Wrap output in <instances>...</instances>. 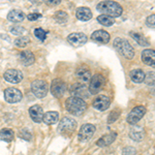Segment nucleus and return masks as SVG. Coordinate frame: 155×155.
Masks as SVG:
<instances>
[{
  "label": "nucleus",
  "mask_w": 155,
  "mask_h": 155,
  "mask_svg": "<svg viewBox=\"0 0 155 155\" xmlns=\"http://www.w3.org/2000/svg\"><path fill=\"white\" fill-rule=\"evenodd\" d=\"M34 35H35L37 38L41 39V41H44L45 39H46L47 32L42 28H36V29H34Z\"/></svg>",
  "instance_id": "obj_32"
},
{
  "label": "nucleus",
  "mask_w": 155,
  "mask_h": 155,
  "mask_svg": "<svg viewBox=\"0 0 155 155\" xmlns=\"http://www.w3.org/2000/svg\"><path fill=\"white\" fill-rule=\"evenodd\" d=\"M129 77L134 83H143L145 80V72L142 69H134L129 72Z\"/></svg>",
  "instance_id": "obj_25"
},
{
  "label": "nucleus",
  "mask_w": 155,
  "mask_h": 155,
  "mask_svg": "<svg viewBox=\"0 0 155 155\" xmlns=\"http://www.w3.org/2000/svg\"><path fill=\"white\" fill-rule=\"evenodd\" d=\"M76 16L80 21H89L92 18V12L88 7H79L76 12Z\"/></svg>",
  "instance_id": "obj_22"
},
{
  "label": "nucleus",
  "mask_w": 155,
  "mask_h": 155,
  "mask_svg": "<svg viewBox=\"0 0 155 155\" xmlns=\"http://www.w3.org/2000/svg\"><path fill=\"white\" fill-rule=\"evenodd\" d=\"M11 32L12 34H16V35H21V34L26 33V29L22 26H14L11 29Z\"/></svg>",
  "instance_id": "obj_33"
},
{
  "label": "nucleus",
  "mask_w": 155,
  "mask_h": 155,
  "mask_svg": "<svg viewBox=\"0 0 155 155\" xmlns=\"http://www.w3.org/2000/svg\"><path fill=\"white\" fill-rule=\"evenodd\" d=\"M19 59H20V61H21V63L26 66L31 65V64H33L34 61H35V57H34L33 53L30 51L21 52L19 55Z\"/></svg>",
  "instance_id": "obj_16"
},
{
  "label": "nucleus",
  "mask_w": 155,
  "mask_h": 155,
  "mask_svg": "<svg viewBox=\"0 0 155 155\" xmlns=\"http://www.w3.org/2000/svg\"><path fill=\"white\" fill-rule=\"evenodd\" d=\"M66 92V84L64 83L62 80L60 79H55L52 82L51 85V93L53 94L55 97L60 98L63 96V94Z\"/></svg>",
  "instance_id": "obj_10"
},
{
  "label": "nucleus",
  "mask_w": 155,
  "mask_h": 155,
  "mask_svg": "<svg viewBox=\"0 0 155 155\" xmlns=\"http://www.w3.org/2000/svg\"><path fill=\"white\" fill-rule=\"evenodd\" d=\"M31 90L36 97L44 98L48 93V84L42 80H36L31 84Z\"/></svg>",
  "instance_id": "obj_6"
},
{
  "label": "nucleus",
  "mask_w": 155,
  "mask_h": 155,
  "mask_svg": "<svg viewBox=\"0 0 155 155\" xmlns=\"http://www.w3.org/2000/svg\"><path fill=\"white\" fill-rule=\"evenodd\" d=\"M110 34L106 30H96L91 34V39L98 44H107L110 41Z\"/></svg>",
  "instance_id": "obj_14"
},
{
  "label": "nucleus",
  "mask_w": 155,
  "mask_h": 155,
  "mask_svg": "<svg viewBox=\"0 0 155 155\" xmlns=\"http://www.w3.org/2000/svg\"><path fill=\"white\" fill-rule=\"evenodd\" d=\"M142 60L145 64L150 66H154L155 64V53L153 50L147 49L144 50L143 53H142Z\"/></svg>",
  "instance_id": "obj_19"
},
{
  "label": "nucleus",
  "mask_w": 155,
  "mask_h": 155,
  "mask_svg": "<svg viewBox=\"0 0 155 155\" xmlns=\"http://www.w3.org/2000/svg\"><path fill=\"white\" fill-rule=\"evenodd\" d=\"M58 119H59L58 112H54V111L47 112L46 114H44V117H42V121H44V123H46L47 125L55 124L58 121Z\"/></svg>",
  "instance_id": "obj_24"
},
{
  "label": "nucleus",
  "mask_w": 155,
  "mask_h": 155,
  "mask_svg": "<svg viewBox=\"0 0 155 155\" xmlns=\"http://www.w3.org/2000/svg\"><path fill=\"white\" fill-rule=\"evenodd\" d=\"M136 154H137V149L134 147L128 146L122 150V155H136Z\"/></svg>",
  "instance_id": "obj_35"
},
{
  "label": "nucleus",
  "mask_w": 155,
  "mask_h": 155,
  "mask_svg": "<svg viewBox=\"0 0 155 155\" xmlns=\"http://www.w3.org/2000/svg\"><path fill=\"white\" fill-rule=\"evenodd\" d=\"M154 15H152V16H149L148 18H147V21H146V23L147 25H148L149 27H152V28H154Z\"/></svg>",
  "instance_id": "obj_37"
},
{
  "label": "nucleus",
  "mask_w": 155,
  "mask_h": 155,
  "mask_svg": "<svg viewBox=\"0 0 155 155\" xmlns=\"http://www.w3.org/2000/svg\"><path fill=\"white\" fill-rule=\"evenodd\" d=\"M114 48L118 51L119 54H121L124 58L130 60L134 57V50L129 44L128 41L121 37H117L114 41Z\"/></svg>",
  "instance_id": "obj_3"
},
{
  "label": "nucleus",
  "mask_w": 155,
  "mask_h": 155,
  "mask_svg": "<svg viewBox=\"0 0 155 155\" xmlns=\"http://www.w3.org/2000/svg\"><path fill=\"white\" fill-rule=\"evenodd\" d=\"M87 36L85 35L83 32H77V33H71L67 37V41L69 44H71L74 47L83 46L87 42Z\"/></svg>",
  "instance_id": "obj_12"
},
{
  "label": "nucleus",
  "mask_w": 155,
  "mask_h": 155,
  "mask_svg": "<svg viewBox=\"0 0 155 155\" xmlns=\"http://www.w3.org/2000/svg\"><path fill=\"white\" fill-rule=\"evenodd\" d=\"M117 137V134L116 132H111V134H107L106 136L101 137V139L97 140L96 142V145L98 147H107V146H110L113 142H115Z\"/></svg>",
  "instance_id": "obj_17"
},
{
  "label": "nucleus",
  "mask_w": 155,
  "mask_h": 155,
  "mask_svg": "<svg viewBox=\"0 0 155 155\" xmlns=\"http://www.w3.org/2000/svg\"><path fill=\"white\" fill-rule=\"evenodd\" d=\"M14 130L9 128H3L0 130V140H2L3 142H6V143H11V142L14 140Z\"/></svg>",
  "instance_id": "obj_26"
},
{
  "label": "nucleus",
  "mask_w": 155,
  "mask_h": 155,
  "mask_svg": "<svg viewBox=\"0 0 155 155\" xmlns=\"http://www.w3.org/2000/svg\"><path fill=\"white\" fill-rule=\"evenodd\" d=\"M54 18L58 23H65V22H67V20H68V15H67L65 12L60 11L55 14Z\"/></svg>",
  "instance_id": "obj_30"
},
{
  "label": "nucleus",
  "mask_w": 155,
  "mask_h": 155,
  "mask_svg": "<svg viewBox=\"0 0 155 155\" xmlns=\"http://www.w3.org/2000/svg\"><path fill=\"white\" fill-rule=\"evenodd\" d=\"M119 116H120V111H118V110H114V111H112L109 115V118H107V123L109 124L113 123V122H115L117 119L119 118Z\"/></svg>",
  "instance_id": "obj_31"
},
{
  "label": "nucleus",
  "mask_w": 155,
  "mask_h": 155,
  "mask_svg": "<svg viewBox=\"0 0 155 155\" xmlns=\"http://www.w3.org/2000/svg\"><path fill=\"white\" fill-rule=\"evenodd\" d=\"M5 81L12 84H18L23 80V74L19 69H8L3 74Z\"/></svg>",
  "instance_id": "obj_11"
},
{
  "label": "nucleus",
  "mask_w": 155,
  "mask_h": 155,
  "mask_svg": "<svg viewBox=\"0 0 155 155\" xmlns=\"http://www.w3.org/2000/svg\"><path fill=\"white\" fill-rule=\"evenodd\" d=\"M7 19L12 23H19V22H22L25 19V15L20 9H12L7 15Z\"/></svg>",
  "instance_id": "obj_23"
},
{
  "label": "nucleus",
  "mask_w": 155,
  "mask_h": 155,
  "mask_svg": "<svg viewBox=\"0 0 155 155\" xmlns=\"http://www.w3.org/2000/svg\"><path fill=\"white\" fill-rule=\"evenodd\" d=\"M95 126L93 124H90V123H87V124H84L83 126L81 127L79 131V140L81 142H87L91 139L92 137L94 136L95 134Z\"/></svg>",
  "instance_id": "obj_8"
},
{
  "label": "nucleus",
  "mask_w": 155,
  "mask_h": 155,
  "mask_svg": "<svg viewBox=\"0 0 155 155\" xmlns=\"http://www.w3.org/2000/svg\"><path fill=\"white\" fill-rule=\"evenodd\" d=\"M96 9L101 12L102 15L112 17V18H118L122 15L123 8L118 2L115 1H101L96 5Z\"/></svg>",
  "instance_id": "obj_1"
},
{
  "label": "nucleus",
  "mask_w": 155,
  "mask_h": 155,
  "mask_svg": "<svg viewBox=\"0 0 155 155\" xmlns=\"http://www.w3.org/2000/svg\"><path fill=\"white\" fill-rule=\"evenodd\" d=\"M4 98L8 104H17V102L22 101L23 95L19 89L12 87V88H7L4 91Z\"/></svg>",
  "instance_id": "obj_9"
},
{
  "label": "nucleus",
  "mask_w": 155,
  "mask_h": 155,
  "mask_svg": "<svg viewBox=\"0 0 155 155\" xmlns=\"http://www.w3.org/2000/svg\"><path fill=\"white\" fill-rule=\"evenodd\" d=\"M30 42V38L28 36H20L19 38H16L15 45L19 48H25Z\"/></svg>",
  "instance_id": "obj_29"
},
{
  "label": "nucleus",
  "mask_w": 155,
  "mask_h": 155,
  "mask_svg": "<svg viewBox=\"0 0 155 155\" xmlns=\"http://www.w3.org/2000/svg\"><path fill=\"white\" fill-rule=\"evenodd\" d=\"M97 21H98L101 25H104V26H106V27L112 26V25L115 23V20L112 18V17L106 16V15H101V16H98V17H97Z\"/></svg>",
  "instance_id": "obj_28"
},
{
  "label": "nucleus",
  "mask_w": 155,
  "mask_h": 155,
  "mask_svg": "<svg viewBox=\"0 0 155 155\" xmlns=\"http://www.w3.org/2000/svg\"><path fill=\"white\" fill-rule=\"evenodd\" d=\"M76 77L82 82V83H86V82L90 81L92 74H91V71H90L87 67L83 66V67H80V68L77 69Z\"/></svg>",
  "instance_id": "obj_20"
},
{
  "label": "nucleus",
  "mask_w": 155,
  "mask_h": 155,
  "mask_svg": "<svg viewBox=\"0 0 155 155\" xmlns=\"http://www.w3.org/2000/svg\"><path fill=\"white\" fill-rule=\"evenodd\" d=\"M106 85V79L102 74H96L90 79V85H89V92L91 94H97L101 90L104 88Z\"/></svg>",
  "instance_id": "obj_5"
},
{
  "label": "nucleus",
  "mask_w": 155,
  "mask_h": 155,
  "mask_svg": "<svg viewBox=\"0 0 155 155\" xmlns=\"http://www.w3.org/2000/svg\"><path fill=\"white\" fill-rule=\"evenodd\" d=\"M146 114V107L143 106H137L131 110V112L127 116V122L131 125H136Z\"/></svg>",
  "instance_id": "obj_7"
},
{
  "label": "nucleus",
  "mask_w": 155,
  "mask_h": 155,
  "mask_svg": "<svg viewBox=\"0 0 155 155\" xmlns=\"http://www.w3.org/2000/svg\"><path fill=\"white\" fill-rule=\"evenodd\" d=\"M19 137H21V139L25 140V141H31V139H32L31 134H30V131L27 130V129H22L19 134Z\"/></svg>",
  "instance_id": "obj_34"
},
{
  "label": "nucleus",
  "mask_w": 155,
  "mask_h": 155,
  "mask_svg": "<svg viewBox=\"0 0 155 155\" xmlns=\"http://www.w3.org/2000/svg\"><path fill=\"white\" fill-rule=\"evenodd\" d=\"M129 137L131 140L136 142H141L145 137V130L143 129V127L140 126H132L130 131H129Z\"/></svg>",
  "instance_id": "obj_18"
},
{
  "label": "nucleus",
  "mask_w": 155,
  "mask_h": 155,
  "mask_svg": "<svg viewBox=\"0 0 155 155\" xmlns=\"http://www.w3.org/2000/svg\"><path fill=\"white\" fill-rule=\"evenodd\" d=\"M129 34L131 35L132 38L136 39L139 45H141V46H143V47H148L149 46V41H147L146 37L143 36L142 34L137 33V32H134V31H130L129 32Z\"/></svg>",
  "instance_id": "obj_27"
},
{
  "label": "nucleus",
  "mask_w": 155,
  "mask_h": 155,
  "mask_svg": "<svg viewBox=\"0 0 155 155\" xmlns=\"http://www.w3.org/2000/svg\"><path fill=\"white\" fill-rule=\"evenodd\" d=\"M110 104H111V99H110V97L106 95H101L96 97L93 101V107L98 111H106L110 107Z\"/></svg>",
  "instance_id": "obj_13"
},
{
  "label": "nucleus",
  "mask_w": 155,
  "mask_h": 155,
  "mask_svg": "<svg viewBox=\"0 0 155 155\" xmlns=\"http://www.w3.org/2000/svg\"><path fill=\"white\" fill-rule=\"evenodd\" d=\"M145 82L148 85H154V72L149 71L147 74V76H145Z\"/></svg>",
  "instance_id": "obj_36"
},
{
  "label": "nucleus",
  "mask_w": 155,
  "mask_h": 155,
  "mask_svg": "<svg viewBox=\"0 0 155 155\" xmlns=\"http://www.w3.org/2000/svg\"><path fill=\"white\" fill-rule=\"evenodd\" d=\"M46 3L49 4V5H58V4L61 3V1L60 0H47Z\"/></svg>",
  "instance_id": "obj_39"
},
{
  "label": "nucleus",
  "mask_w": 155,
  "mask_h": 155,
  "mask_svg": "<svg viewBox=\"0 0 155 155\" xmlns=\"http://www.w3.org/2000/svg\"><path fill=\"white\" fill-rule=\"evenodd\" d=\"M29 115L31 119L36 123H41L42 121V117H44V110L41 106L35 104V106L31 107L29 109Z\"/></svg>",
  "instance_id": "obj_15"
},
{
  "label": "nucleus",
  "mask_w": 155,
  "mask_h": 155,
  "mask_svg": "<svg viewBox=\"0 0 155 155\" xmlns=\"http://www.w3.org/2000/svg\"><path fill=\"white\" fill-rule=\"evenodd\" d=\"M77 121L69 117H64L60 121V124L58 126V130L60 134L63 136H71L77 129Z\"/></svg>",
  "instance_id": "obj_4"
},
{
  "label": "nucleus",
  "mask_w": 155,
  "mask_h": 155,
  "mask_svg": "<svg viewBox=\"0 0 155 155\" xmlns=\"http://www.w3.org/2000/svg\"><path fill=\"white\" fill-rule=\"evenodd\" d=\"M65 107L68 113L74 116H80L86 111L87 104L85 102L83 98H80L77 96L68 97L65 101Z\"/></svg>",
  "instance_id": "obj_2"
},
{
  "label": "nucleus",
  "mask_w": 155,
  "mask_h": 155,
  "mask_svg": "<svg viewBox=\"0 0 155 155\" xmlns=\"http://www.w3.org/2000/svg\"><path fill=\"white\" fill-rule=\"evenodd\" d=\"M87 92V89H86V86L84 84H74V86L71 87V93L74 94V96L77 97H87L88 94L86 93Z\"/></svg>",
  "instance_id": "obj_21"
},
{
  "label": "nucleus",
  "mask_w": 155,
  "mask_h": 155,
  "mask_svg": "<svg viewBox=\"0 0 155 155\" xmlns=\"http://www.w3.org/2000/svg\"><path fill=\"white\" fill-rule=\"evenodd\" d=\"M38 18H41V14H30L27 16V19L29 20V21H35Z\"/></svg>",
  "instance_id": "obj_38"
}]
</instances>
